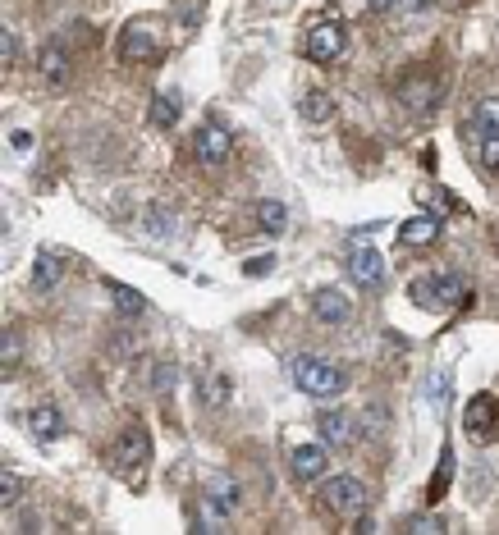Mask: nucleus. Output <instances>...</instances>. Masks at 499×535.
I'll use <instances>...</instances> for the list:
<instances>
[{"instance_id": "f257e3e1", "label": "nucleus", "mask_w": 499, "mask_h": 535, "mask_svg": "<svg viewBox=\"0 0 499 535\" xmlns=\"http://www.w3.org/2000/svg\"><path fill=\"white\" fill-rule=\"evenodd\" d=\"M289 375H293V385H298V394L316 398V403H335L348 389V375L339 371V366L321 362V357H293Z\"/></svg>"}, {"instance_id": "f03ea898", "label": "nucleus", "mask_w": 499, "mask_h": 535, "mask_svg": "<svg viewBox=\"0 0 499 535\" xmlns=\"http://www.w3.org/2000/svg\"><path fill=\"white\" fill-rule=\"evenodd\" d=\"M147 462H152V435H147L138 421H129V426L120 430V439L110 444V467L120 471V476H133V485H138Z\"/></svg>"}, {"instance_id": "7ed1b4c3", "label": "nucleus", "mask_w": 499, "mask_h": 535, "mask_svg": "<svg viewBox=\"0 0 499 535\" xmlns=\"http://www.w3.org/2000/svg\"><path fill=\"white\" fill-rule=\"evenodd\" d=\"M243 508V490H239V481L229 476V471H216L207 481V490H202V526H225L229 517L239 513Z\"/></svg>"}, {"instance_id": "20e7f679", "label": "nucleus", "mask_w": 499, "mask_h": 535, "mask_svg": "<svg viewBox=\"0 0 499 535\" xmlns=\"http://www.w3.org/2000/svg\"><path fill=\"white\" fill-rule=\"evenodd\" d=\"M413 302L422 307H458L467 298V279L458 270H440V275H417L413 279Z\"/></svg>"}, {"instance_id": "39448f33", "label": "nucleus", "mask_w": 499, "mask_h": 535, "mask_svg": "<svg viewBox=\"0 0 499 535\" xmlns=\"http://www.w3.org/2000/svg\"><path fill=\"white\" fill-rule=\"evenodd\" d=\"M348 279L358 284V289L367 293H380L385 289V279H390V266H385V257H380L371 243H348Z\"/></svg>"}, {"instance_id": "423d86ee", "label": "nucleus", "mask_w": 499, "mask_h": 535, "mask_svg": "<svg viewBox=\"0 0 499 535\" xmlns=\"http://www.w3.org/2000/svg\"><path fill=\"white\" fill-rule=\"evenodd\" d=\"M161 51H165V37L156 33V23H129L120 33L124 65H152V60H161Z\"/></svg>"}, {"instance_id": "0eeeda50", "label": "nucleus", "mask_w": 499, "mask_h": 535, "mask_svg": "<svg viewBox=\"0 0 499 535\" xmlns=\"http://www.w3.org/2000/svg\"><path fill=\"white\" fill-rule=\"evenodd\" d=\"M321 503H326V513L335 517H358L367 508V485L358 476H330L321 485Z\"/></svg>"}, {"instance_id": "6e6552de", "label": "nucleus", "mask_w": 499, "mask_h": 535, "mask_svg": "<svg viewBox=\"0 0 499 535\" xmlns=\"http://www.w3.org/2000/svg\"><path fill=\"white\" fill-rule=\"evenodd\" d=\"M344 46H348V33L339 19H321L307 28V60L312 65H335L339 55H344Z\"/></svg>"}, {"instance_id": "1a4fd4ad", "label": "nucleus", "mask_w": 499, "mask_h": 535, "mask_svg": "<svg viewBox=\"0 0 499 535\" xmlns=\"http://www.w3.org/2000/svg\"><path fill=\"white\" fill-rule=\"evenodd\" d=\"M229 151H234V133L220 124V119H207V124H197L193 133V156L202 165H225Z\"/></svg>"}, {"instance_id": "9d476101", "label": "nucleus", "mask_w": 499, "mask_h": 535, "mask_svg": "<svg viewBox=\"0 0 499 535\" xmlns=\"http://www.w3.org/2000/svg\"><path fill=\"white\" fill-rule=\"evenodd\" d=\"M463 430H467V439L486 444V439L499 430V398H490V394L472 398V403H467V412H463Z\"/></svg>"}, {"instance_id": "9b49d317", "label": "nucleus", "mask_w": 499, "mask_h": 535, "mask_svg": "<svg viewBox=\"0 0 499 535\" xmlns=\"http://www.w3.org/2000/svg\"><path fill=\"white\" fill-rule=\"evenodd\" d=\"M289 467H293V481H303V485L321 481V476H326V467H330L326 444H303V449H293Z\"/></svg>"}, {"instance_id": "f8f14e48", "label": "nucleus", "mask_w": 499, "mask_h": 535, "mask_svg": "<svg viewBox=\"0 0 499 535\" xmlns=\"http://www.w3.org/2000/svg\"><path fill=\"white\" fill-rule=\"evenodd\" d=\"M435 97H440V83H435L431 74H413L399 83V101L413 110V115H426V110L435 106Z\"/></svg>"}, {"instance_id": "ddd939ff", "label": "nucleus", "mask_w": 499, "mask_h": 535, "mask_svg": "<svg viewBox=\"0 0 499 535\" xmlns=\"http://www.w3.org/2000/svg\"><path fill=\"white\" fill-rule=\"evenodd\" d=\"M312 316L321 325H348L353 321V302H348L339 289H316L312 293Z\"/></svg>"}, {"instance_id": "4468645a", "label": "nucleus", "mask_w": 499, "mask_h": 535, "mask_svg": "<svg viewBox=\"0 0 499 535\" xmlns=\"http://www.w3.org/2000/svg\"><path fill=\"white\" fill-rule=\"evenodd\" d=\"M321 430H326V444H335V449L358 444V417H348V412H321Z\"/></svg>"}, {"instance_id": "2eb2a0df", "label": "nucleus", "mask_w": 499, "mask_h": 535, "mask_svg": "<svg viewBox=\"0 0 499 535\" xmlns=\"http://www.w3.org/2000/svg\"><path fill=\"white\" fill-rule=\"evenodd\" d=\"M37 69H42V78H46V83H55V87L69 83V51L51 42L42 55H37Z\"/></svg>"}, {"instance_id": "dca6fc26", "label": "nucleus", "mask_w": 499, "mask_h": 535, "mask_svg": "<svg viewBox=\"0 0 499 535\" xmlns=\"http://www.w3.org/2000/svg\"><path fill=\"white\" fill-rule=\"evenodd\" d=\"M28 430H33L37 439H60V435H65V417H60L51 403H42V407H33V412H28Z\"/></svg>"}, {"instance_id": "f3484780", "label": "nucleus", "mask_w": 499, "mask_h": 535, "mask_svg": "<svg viewBox=\"0 0 499 535\" xmlns=\"http://www.w3.org/2000/svg\"><path fill=\"white\" fill-rule=\"evenodd\" d=\"M435 234H440V220H435V215H413V220L399 229L403 247H426V243H435Z\"/></svg>"}, {"instance_id": "a211bd4d", "label": "nucleus", "mask_w": 499, "mask_h": 535, "mask_svg": "<svg viewBox=\"0 0 499 535\" xmlns=\"http://www.w3.org/2000/svg\"><path fill=\"white\" fill-rule=\"evenodd\" d=\"M472 133H477V138H499V97L477 101V110H472Z\"/></svg>"}, {"instance_id": "6ab92c4d", "label": "nucleus", "mask_w": 499, "mask_h": 535, "mask_svg": "<svg viewBox=\"0 0 499 535\" xmlns=\"http://www.w3.org/2000/svg\"><path fill=\"white\" fill-rule=\"evenodd\" d=\"M426 407H431L435 417H445V407H449V394H454V385H449V375L445 371H431L426 375Z\"/></svg>"}, {"instance_id": "aec40b11", "label": "nucleus", "mask_w": 499, "mask_h": 535, "mask_svg": "<svg viewBox=\"0 0 499 535\" xmlns=\"http://www.w3.org/2000/svg\"><path fill=\"white\" fill-rule=\"evenodd\" d=\"M147 115H152L156 129H174V124H179V97H174V92H156Z\"/></svg>"}, {"instance_id": "412c9836", "label": "nucleus", "mask_w": 499, "mask_h": 535, "mask_svg": "<svg viewBox=\"0 0 499 535\" xmlns=\"http://www.w3.org/2000/svg\"><path fill=\"white\" fill-rule=\"evenodd\" d=\"M55 279H60V257H55L51 247H42L33 266V289H55Z\"/></svg>"}, {"instance_id": "4be33fe9", "label": "nucleus", "mask_w": 499, "mask_h": 535, "mask_svg": "<svg viewBox=\"0 0 499 535\" xmlns=\"http://www.w3.org/2000/svg\"><path fill=\"white\" fill-rule=\"evenodd\" d=\"M142 229H147V238L161 243V238L174 234V215L165 211V206H147V211H142Z\"/></svg>"}, {"instance_id": "5701e85b", "label": "nucleus", "mask_w": 499, "mask_h": 535, "mask_svg": "<svg viewBox=\"0 0 499 535\" xmlns=\"http://www.w3.org/2000/svg\"><path fill=\"white\" fill-rule=\"evenodd\" d=\"M284 225H289V211H284L280 202H257V229L261 234H284Z\"/></svg>"}, {"instance_id": "b1692460", "label": "nucleus", "mask_w": 499, "mask_h": 535, "mask_svg": "<svg viewBox=\"0 0 499 535\" xmlns=\"http://www.w3.org/2000/svg\"><path fill=\"white\" fill-rule=\"evenodd\" d=\"M298 110H303L307 124H326V119L335 115V101H330V92H307Z\"/></svg>"}, {"instance_id": "393cba45", "label": "nucleus", "mask_w": 499, "mask_h": 535, "mask_svg": "<svg viewBox=\"0 0 499 535\" xmlns=\"http://www.w3.org/2000/svg\"><path fill=\"white\" fill-rule=\"evenodd\" d=\"M110 298H115V307H120L124 316H142V311H147V298H142L138 289H129V284H115V279H110Z\"/></svg>"}, {"instance_id": "a878e982", "label": "nucleus", "mask_w": 499, "mask_h": 535, "mask_svg": "<svg viewBox=\"0 0 499 535\" xmlns=\"http://www.w3.org/2000/svg\"><path fill=\"white\" fill-rule=\"evenodd\" d=\"M19 330H14V321H5V330H0V362H5V375L19 366Z\"/></svg>"}, {"instance_id": "bb28decb", "label": "nucleus", "mask_w": 499, "mask_h": 535, "mask_svg": "<svg viewBox=\"0 0 499 535\" xmlns=\"http://www.w3.org/2000/svg\"><path fill=\"white\" fill-rule=\"evenodd\" d=\"M449 471H454V453H449V444H445V449H440V471H435V481H431V503L445 499V490H449Z\"/></svg>"}, {"instance_id": "cd10ccee", "label": "nucleus", "mask_w": 499, "mask_h": 535, "mask_svg": "<svg viewBox=\"0 0 499 535\" xmlns=\"http://www.w3.org/2000/svg\"><path fill=\"white\" fill-rule=\"evenodd\" d=\"M19 476H14V467H0V508H14L19 503Z\"/></svg>"}, {"instance_id": "c85d7f7f", "label": "nucleus", "mask_w": 499, "mask_h": 535, "mask_svg": "<svg viewBox=\"0 0 499 535\" xmlns=\"http://www.w3.org/2000/svg\"><path fill=\"white\" fill-rule=\"evenodd\" d=\"M0 60H5V69L19 65V37H14V28H0Z\"/></svg>"}, {"instance_id": "c756f323", "label": "nucleus", "mask_w": 499, "mask_h": 535, "mask_svg": "<svg viewBox=\"0 0 499 535\" xmlns=\"http://www.w3.org/2000/svg\"><path fill=\"white\" fill-rule=\"evenodd\" d=\"M481 165L499 174V138H481Z\"/></svg>"}, {"instance_id": "7c9ffc66", "label": "nucleus", "mask_w": 499, "mask_h": 535, "mask_svg": "<svg viewBox=\"0 0 499 535\" xmlns=\"http://www.w3.org/2000/svg\"><path fill=\"white\" fill-rule=\"evenodd\" d=\"M376 10H426L431 0H371Z\"/></svg>"}, {"instance_id": "2f4dec72", "label": "nucleus", "mask_w": 499, "mask_h": 535, "mask_svg": "<svg viewBox=\"0 0 499 535\" xmlns=\"http://www.w3.org/2000/svg\"><path fill=\"white\" fill-rule=\"evenodd\" d=\"M10 151H14V156H28V151H33V133L10 129Z\"/></svg>"}, {"instance_id": "473e14b6", "label": "nucleus", "mask_w": 499, "mask_h": 535, "mask_svg": "<svg viewBox=\"0 0 499 535\" xmlns=\"http://www.w3.org/2000/svg\"><path fill=\"white\" fill-rule=\"evenodd\" d=\"M408 531H413V535H422V531H445V522H440V517H413V522H408Z\"/></svg>"}, {"instance_id": "72a5a7b5", "label": "nucleus", "mask_w": 499, "mask_h": 535, "mask_svg": "<svg viewBox=\"0 0 499 535\" xmlns=\"http://www.w3.org/2000/svg\"><path fill=\"white\" fill-rule=\"evenodd\" d=\"M170 385H174V366L170 362L156 366V389H165V394H170Z\"/></svg>"}, {"instance_id": "f704fd0d", "label": "nucleus", "mask_w": 499, "mask_h": 535, "mask_svg": "<svg viewBox=\"0 0 499 535\" xmlns=\"http://www.w3.org/2000/svg\"><path fill=\"white\" fill-rule=\"evenodd\" d=\"M225 398H229V380H225V375H216V385H211V403H225Z\"/></svg>"}, {"instance_id": "c9c22d12", "label": "nucleus", "mask_w": 499, "mask_h": 535, "mask_svg": "<svg viewBox=\"0 0 499 535\" xmlns=\"http://www.w3.org/2000/svg\"><path fill=\"white\" fill-rule=\"evenodd\" d=\"M261 270H271V257H257V261H248V275H261Z\"/></svg>"}]
</instances>
